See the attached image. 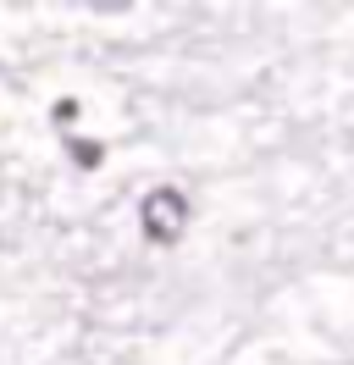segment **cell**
I'll use <instances>...</instances> for the list:
<instances>
[{
  "mask_svg": "<svg viewBox=\"0 0 354 365\" xmlns=\"http://www.w3.org/2000/svg\"><path fill=\"white\" fill-rule=\"evenodd\" d=\"M72 160H78L84 172H94V166H100V144H94V138H78V144H72Z\"/></svg>",
  "mask_w": 354,
  "mask_h": 365,
  "instance_id": "obj_2",
  "label": "cell"
},
{
  "mask_svg": "<svg viewBox=\"0 0 354 365\" xmlns=\"http://www.w3.org/2000/svg\"><path fill=\"white\" fill-rule=\"evenodd\" d=\"M50 116H56L61 128H66V122H78V100H56V111H50Z\"/></svg>",
  "mask_w": 354,
  "mask_h": 365,
  "instance_id": "obj_3",
  "label": "cell"
},
{
  "mask_svg": "<svg viewBox=\"0 0 354 365\" xmlns=\"http://www.w3.org/2000/svg\"><path fill=\"white\" fill-rule=\"evenodd\" d=\"M138 227H144L150 244H177L183 227H188V200H183V188H150L144 205H138Z\"/></svg>",
  "mask_w": 354,
  "mask_h": 365,
  "instance_id": "obj_1",
  "label": "cell"
}]
</instances>
